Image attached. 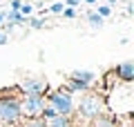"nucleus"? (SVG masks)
<instances>
[{
  "label": "nucleus",
  "mask_w": 134,
  "mask_h": 127,
  "mask_svg": "<svg viewBox=\"0 0 134 127\" xmlns=\"http://www.w3.org/2000/svg\"><path fill=\"white\" fill-rule=\"evenodd\" d=\"M105 112H112V109L107 107L105 96L98 94V91H94V89H87V91H83V94L78 96L76 105H74L72 123H74V127H87V123H90L92 118L100 116V114H105Z\"/></svg>",
  "instance_id": "nucleus-1"
},
{
  "label": "nucleus",
  "mask_w": 134,
  "mask_h": 127,
  "mask_svg": "<svg viewBox=\"0 0 134 127\" xmlns=\"http://www.w3.org/2000/svg\"><path fill=\"white\" fill-rule=\"evenodd\" d=\"M45 103L49 105V107L54 109V112L58 114V116H67L72 118L74 114V105H76V98H74L72 91H67L65 87H58V89H52L45 94Z\"/></svg>",
  "instance_id": "nucleus-2"
},
{
  "label": "nucleus",
  "mask_w": 134,
  "mask_h": 127,
  "mask_svg": "<svg viewBox=\"0 0 134 127\" xmlns=\"http://www.w3.org/2000/svg\"><path fill=\"white\" fill-rule=\"evenodd\" d=\"M20 118V91L0 96V127H16Z\"/></svg>",
  "instance_id": "nucleus-3"
},
{
  "label": "nucleus",
  "mask_w": 134,
  "mask_h": 127,
  "mask_svg": "<svg viewBox=\"0 0 134 127\" xmlns=\"http://www.w3.org/2000/svg\"><path fill=\"white\" fill-rule=\"evenodd\" d=\"M98 80V76L90 69H76L72 74L67 76V83L63 85L67 91H72V94H83V91L92 89V85Z\"/></svg>",
  "instance_id": "nucleus-4"
},
{
  "label": "nucleus",
  "mask_w": 134,
  "mask_h": 127,
  "mask_svg": "<svg viewBox=\"0 0 134 127\" xmlns=\"http://www.w3.org/2000/svg\"><path fill=\"white\" fill-rule=\"evenodd\" d=\"M16 89L20 91V96H31V94L45 96L49 91V83H47L45 76H25V78L18 83Z\"/></svg>",
  "instance_id": "nucleus-5"
},
{
  "label": "nucleus",
  "mask_w": 134,
  "mask_h": 127,
  "mask_svg": "<svg viewBox=\"0 0 134 127\" xmlns=\"http://www.w3.org/2000/svg\"><path fill=\"white\" fill-rule=\"evenodd\" d=\"M45 109V96L31 94V96H20V116L23 118H40Z\"/></svg>",
  "instance_id": "nucleus-6"
},
{
  "label": "nucleus",
  "mask_w": 134,
  "mask_h": 127,
  "mask_svg": "<svg viewBox=\"0 0 134 127\" xmlns=\"http://www.w3.org/2000/svg\"><path fill=\"white\" fill-rule=\"evenodd\" d=\"M114 74H116V78H119L121 83H132L134 80V62L125 60V62H121V65H116Z\"/></svg>",
  "instance_id": "nucleus-7"
},
{
  "label": "nucleus",
  "mask_w": 134,
  "mask_h": 127,
  "mask_svg": "<svg viewBox=\"0 0 134 127\" xmlns=\"http://www.w3.org/2000/svg\"><path fill=\"white\" fill-rule=\"evenodd\" d=\"M87 127H116L114 112H105V114H100V116L92 118V120L87 123Z\"/></svg>",
  "instance_id": "nucleus-8"
},
{
  "label": "nucleus",
  "mask_w": 134,
  "mask_h": 127,
  "mask_svg": "<svg viewBox=\"0 0 134 127\" xmlns=\"http://www.w3.org/2000/svg\"><path fill=\"white\" fill-rule=\"evenodd\" d=\"M45 127H74V123L67 116H54L49 120H45Z\"/></svg>",
  "instance_id": "nucleus-9"
},
{
  "label": "nucleus",
  "mask_w": 134,
  "mask_h": 127,
  "mask_svg": "<svg viewBox=\"0 0 134 127\" xmlns=\"http://www.w3.org/2000/svg\"><path fill=\"white\" fill-rule=\"evenodd\" d=\"M87 22H90V25H92L94 29H100L103 25H105V20L100 18V16L96 14V11H90V14H87Z\"/></svg>",
  "instance_id": "nucleus-10"
},
{
  "label": "nucleus",
  "mask_w": 134,
  "mask_h": 127,
  "mask_svg": "<svg viewBox=\"0 0 134 127\" xmlns=\"http://www.w3.org/2000/svg\"><path fill=\"white\" fill-rule=\"evenodd\" d=\"M20 127H45L43 118H20Z\"/></svg>",
  "instance_id": "nucleus-11"
},
{
  "label": "nucleus",
  "mask_w": 134,
  "mask_h": 127,
  "mask_svg": "<svg viewBox=\"0 0 134 127\" xmlns=\"http://www.w3.org/2000/svg\"><path fill=\"white\" fill-rule=\"evenodd\" d=\"M18 14L23 16V18H31V14H34V5H31V2H25V0H23V5H20Z\"/></svg>",
  "instance_id": "nucleus-12"
},
{
  "label": "nucleus",
  "mask_w": 134,
  "mask_h": 127,
  "mask_svg": "<svg viewBox=\"0 0 134 127\" xmlns=\"http://www.w3.org/2000/svg\"><path fill=\"white\" fill-rule=\"evenodd\" d=\"M94 11H96V14H98V16H100L103 20H105V18H110V16H112V11H114V9H112L110 5H98V7H96Z\"/></svg>",
  "instance_id": "nucleus-13"
},
{
  "label": "nucleus",
  "mask_w": 134,
  "mask_h": 127,
  "mask_svg": "<svg viewBox=\"0 0 134 127\" xmlns=\"http://www.w3.org/2000/svg\"><path fill=\"white\" fill-rule=\"evenodd\" d=\"M63 9H65V2H63V0H56V2H52V5H49V14H56V16H60L63 14Z\"/></svg>",
  "instance_id": "nucleus-14"
},
{
  "label": "nucleus",
  "mask_w": 134,
  "mask_h": 127,
  "mask_svg": "<svg viewBox=\"0 0 134 127\" xmlns=\"http://www.w3.org/2000/svg\"><path fill=\"white\" fill-rule=\"evenodd\" d=\"M27 25L31 29H43L45 27V20L43 18H27Z\"/></svg>",
  "instance_id": "nucleus-15"
},
{
  "label": "nucleus",
  "mask_w": 134,
  "mask_h": 127,
  "mask_svg": "<svg viewBox=\"0 0 134 127\" xmlns=\"http://www.w3.org/2000/svg\"><path fill=\"white\" fill-rule=\"evenodd\" d=\"M60 16H63V18H67V20H72V18H76V9H72V7H65Z\"/></svg>",
  "instance_id": "nucleus-16"
},
{
  "label": "nucleus",
  "mask_w": 134,
  "mask_h": 127,
  "mask_svg": "<svg viewBox=\"0 0 134 127\" xmlns=\"http://www.w3.org/2000/svg\"><path fill=\"white\" fill-rule=\"evenodd\" d=\"M20 5H23V0H11L9 2V11H18Z\"/></svg>",
  "instance_id": "nucleus-17"
},
{
  "label": "nucleus",
  "mask_w": 134,
  "mask_h": 127,
  "mask_svg": "<svg viewBox=\"0 0 134 127\" xmlns=\"http://www.w3.org/2000/svg\"><path fill=\"white\" fill-rule=\"evenodd\" d=\"M63 2H65V7H72V9H76L83 0H63Z\"/></svg>",
  "instance_id": "nucleus-18"
},
{
  "label": "nucleus",
  "mask_w": 134,
  "mask_h": 127,
  "mask_svg": "<svg viewBox=\"0 0 134 127\" xmlns=\"http://www.w3.org/2000/svg\"><path fill=\"white\" fill-rule=\"evenodd\" d=\"M7 42H9V33H5L2 29H0V47H2V45H7Z\"/></svg>",
  "instance_id": "nucleus-19"
},
{
  "label": "nucleus",
  "mask_w": 134,
  "mask_h": 127,
  "mask_svg": "<svg viewBox=\"0 0 134 127\" xmlns=\"http://www.w3.org/2000/svg\"><path fill=\"white\" fill-rule=\"evenodd\" d=\"M125 14H127V16H132V14H134V7H132V2H127V9H125Z\"/></svg>",
  "instance_id": "nucleus-20"
},
{
  "label": "nucleus",
  "mask_w": 134,
  "mask_h": 127,
  "mask_svg": "<svg viewBox=\"0 0 134 127\" xmlns=\"http://www.w3.org/2000/svg\"><path fill=\"white\" fill-rule=\"evenodd\" d=\"M83 2H85V5H92V7H94V5H98V0H83Z\"/></svg>",
  "instance_id": "nucleus-21"
},
{
  "label": "nucleus",
  "mask_w": 134,
  "mask_h": 127,
  "mask_svg": "<svg viewBox=\"0 0 134 127\" xmlns=\"http://www.w3.org/2000/svg\"><path fill=\"white\" fill-rule=\"evenodd\" d=\"M116 2H119V0H107L105 5H110V7H112V9H114V5H116Z\"/></svg>",
  "instance_id": "nucleus-22"
},
{
  "label": "nucleus",
  "mask_w": 134,
  "mask_h": 127,
  "mask_svg": "<svg viewBox=\"0 0 134 127\" xmlns=\"http://www.w3.org/2000/svg\"><path fill=\"white\" fill-rule=\"evenodd\" d=\"M16 127H20V125H16Z\"/></svg>",
  "instance_id": "nucleus-23"
}]
</instances>
